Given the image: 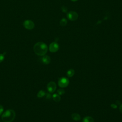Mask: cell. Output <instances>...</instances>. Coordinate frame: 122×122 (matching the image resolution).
Here are the masks:
<instances>
[{
	"label": "cell",
	"mask_w": 122,
	"mask_h": 122,
	"mask_svg": "<svg viewBox=\"0 0 122 122\" xmlns=\"http://www.w3.org/2000/svg\"><path fill=\"white\" fill-rule=\"evenodd\" d=\"M62 11L63 12L65 13V12H66L67 11V9L66 7H65L64 6H63V7H62Z\"/></svg>",
	"instance_id": "19"
},
{
	"label": "cell",
	"mask_w": 122,
	"mask_h": 122,
	"mask_svg": "<svg viewBox=\"0 0 122 122\" xmlns=\"http://www.w3.org/2000/svg\"><path fill=\"white\" fill-rule=\"evenodd\" d=\"M71 117L73 120L75 121H79L81 120V116L77 113L72 114L71 115Z\"/></svg>",
	"instance_id": "9"
},
{
	"label": "cell",
	"mask_w": 122,
	"mask_h": 122,
	"mask_svg": "<svg viewBox=\"0 0 122 122\" xmlns=\"http://www.w3.org/2000/svg\"><path fill=\"white\" fill-rule=\"evenodd\" d=\"M16 113L12 109L5 111L2 115V120L4 122H12L15 118Z\"/></svg>",
	"instance_id": "2"
},
{
	"label": "cell",
	"mask_w": 122,
	"mask_h": 122,
	"mask_svg": "<svg viewBox=\"0 0 122 122\" xmlns=\"http://www.w3.org/2000/svg\"><path fill=\"white\" fill-rule=\"evenodd\" d=\"M6 53H4V54H0V63L3 62L5 58V54Z\"/></svg>",
	"instance_id": "15"
},
{
	"label": "cell",
	"mask_w": 122,
	"mask_h": 122,
	"mask_svg": "<svg viewBox=\"0 0 122 122\" xmlns=\"http://www.w3.org/2000/svg\"><path fill=\"white\" fill-rule=\"evenodd\" d=\"M4 111V108L3 105H0V115H1Z\"/></svg>",
	"instance_id": "17"
},
{
	"label": "cell",
	"mask_w": 122,
	"mask_h": 122,
	"mask_svg": "<svg viewBox=\"0 0 122 122\" xmlns=\"http://www.w3.org/2000/svg\"><path fill=\"white\" fill-rule=\"evenodd\" d=\"M34 51L36 55L42 56L45 55L47 53L48 47L47 45L43 42H38L34 45Z\"/></svg>",
	"instance_id": "1"
},
{
	"label": "cell",
	"mask_w": 122,
	"mask_h": 122,
	"mask_svg": "<svg viewBox=\"0 0 122 122\" xmlns=\"http://www.w3.org/2000/svg\"><path fill=\"white\" fill-rule=\"evenodd\" d=\"M75 74V71L74 69H69L67 72V76L68 77H72L74 76Z\"/></svg>",
	"instance_id": "11"
},
{
	"label": "cell",
	"mask_w": 122,
	"mask_h": 122,
	"mask_svg": "<svg viewBox=\"0 0 122 122\" xmlns=\"http://www.w3.org/2000/svg\"><path fill=\"white\" fill-rule=\"evenodd\" d=\"M45 92L43 91V90H41L37 94V96L38 98H42L43 96H44L45 95Z\"/></svg>",
	"instance_id": "13"
},
{
	"label": "cell",
	"mask_w": 122,
	"mask_h": 122,
	"mask_svg": "<svg viewBox=\"0 0 122 122\" xmlns=\"http://www.w3.org/2000/svg\"><path fill=\"white\" fill-rule=\"evenodd\" d=\"M111 106L112 108H113L114 109H115V108H116L117 107V105H115V104H111Z\"/></svg>",
	"instance_id": "20"
},
{
	"label": "cell",
	"mask_w": 122,
	"mask_h": 122,
	"mask_svg": "<svg viewBox=\"0 0 122 122\" xmlns=\"http://www.w3.org/2000/svg\"><path fill=\"white\" fill-rule=\"evenodd\" d=\"M57 93L59 95H63L65 93V91L63 89H61L58 90L57 91Z\"/></svg>",
	"instance_id": "16"
},
{
	"label": "cell",
	"mask_w": 122,
	"mask_h": 122,
	"mask_svg": "<svg viewBox=\"0 0 122 122\" xmlns=\"http://www.w3.org/2000/svg\"><path fill=\"white\" fill-rule=\"evenodd\" d=\"M49 49L51 53H55L58 51L59 45L56 42H53L50 44Z\"/></svg>",
	"instance_id": "7"
},
{
	"label": "cell",
	"mask_w": 122,
	"mask_h": 122,
	"mask_svg": "<svg viewBox=\"0 0 122 122\" xmlns=\"http://www.w3.org/2000/svg\"><path fill=\"white\" fill-rule=\"evenodd\" d=\"M69 84L68 79L66 77L60 78L58 80V85L61 88H65Z\"/></svg>",
	"instance_id": "3"
},
{
	"label": "cell",
	"mask_w": 122,
	"mask_h": 122,
	"mask_svg": "<svg viewBox=\"0 0 122 122\" xmlns=\"http://www.w3.org/2000/svg\"><path fill=\"white\" fill-rule=\"evenodd\" d=\"M60 25L62 27H64L66 25V24L67 23V21L65 18H63L61 21H60Z\"/></svg>",
	"instance_id": "14"
},
{
	"label": "cell",
	"mask_w": 122,
	"mask_h": 122,
	"mask_svg": "<svg viewBox=\"0 0 122 122\" xmlns=\"http://www.w3.org/2000/svg\"><path fill=\"white\" fill-rule=\"evenodd\" d=\"M23 26L24 27H25V29L31 30L33 29L34 28L35 25L34 22L32 21L27 20H25L24 21Z\"/></svg>",
	"instance_id": "4"
},
{
	"label": "cell",
	"mask_w": 122,
	"mask_h": 122,
	"mask_svg": "<svg viewBox=\"0 0 122 122\" xmlns=\"http://www.w3.org/2000/svg\"><path fill=\"white\" fill-rule=\"evenodd\" d=\"M52 97H53V100L55 102H60L61 101V99L60 95H59L58 94H57V93L54 94L52 96Z\"/></svg>",
	"instance_id": "10"
},
{
	"label": "cell",
	"mask_w": 122,
	"mask_h": 122,
	"mask_svg": "<svg viewBox=\"0 0 122 122\" xmlns=\"http://www.w3.org/2000/svg\"><path fill=\"white\" fill-rule=\"evenodd\" d=\"M56 89V84L54 82H50L47 85V89L50 93H53Z\"/></svg>",
	"instance_id": "6"
},
{
	"label": "cell",
	"mask_w": 122,
	"mask_h": 122,
	"mask_svg": "<svg viewBox=\"0 0 122 122\" xmlns=\"http://www.w3.org/2000/svg\"><path fill=\"white\" fill-rule=\"evenodd\" d=\"M119 110L122 113V104H121L119 107Z\"/></svg>",
	"instance_id": "21"
},
{
	"label": "cell",
	"mask_w": 122,
	"mask_h": 122,
	"mask_svg": "<svg viewBox=\"0 0 122 122\" xmlns=\"http://www.w3.org/2000/svg\"><path fill=\"white\" fill-rule=\"evenodd\" d=\"M41 61L44 64H48L51 62V58L48 55H43L42 56V57L41 58Z\"/></svg>",
	"instance_id": "8"
},
{
	"label": "cell",
	"mask_w": 122,
	"mask_h": 122,
	"mask_svg": "<svg viewBox=\"0 0 122 122\" xmlns=\"http://www.w3.org/2000/svg\"><path fill=\"white\" fill-rule=\"evenodd\" d=\"M45 96H46V98L48 99H50L51 98L52 96L50 93H45Z\"/></svg>",
	"instance_id": "18"
},
{
	"label": "cell",
	"mask_w": 122,
	"mask_h": 122,
	"mask_svg": "<svg viewBox=\"0 0 122 122\" xmlns=\"http://www.w3.org/2000/svg\"><path fill=\"white\" fill-rule=\"evenodd\" d=\"M67 18L70 21H74L76 20L78 18V14L74 11H71L67 13Z\"/></svg>",
	"instance_id": "5"
},
{
	"label": "cell",
	"mask_w": 122,
	"mask_h": 122,
	"mask_svg": "<svg viewBox=\"0 0 122 122\" xmlns=\"http://www.w3.org/2000/svg\"><path fill=\"white\" fill-rule=\"evenodd\" d=\"M71 1L72 2H76L77 1V0H71Z\"/></svg>",
	"instance_id": "22"
},
{
	"label": "cell",
	"mask_w": 122,
	"mask_h": 122,
	"mask_svg": "<svg viewBox=\"0 0 122 122\" xmlns=\"http://www.w3.org/2000/svg\"><path fill=\"white\" fill-rule=\"evenodd\" d=\"M83 122H94V119L91 116H86L84 118Z\"/></svg>",
	"instance_id": "12"
}]
</instances>
